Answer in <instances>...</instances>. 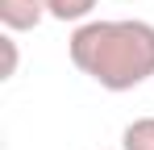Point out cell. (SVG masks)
Returning a JSON list of instances; mask_svg holds the SVG:
<instances>
[{
  "label": "cell",
  "mask_w": 154,
  "mask_h": 150,
  "mask_svg": "<svg viewBox=\"0 0 154 150\" xmlns=\"http://www.w3.org/2000/svg\"><path fill=\"white\" fill-rule=\"evenodd\" d=\"M121 150H154V117H137L121 133Z\"/></svg>",
  "instance_id": "obj_3"
},
{
  "label": "cell",
  "mask_w": 154,
  "mask_h": 150,
  "mask_svg": "<svg viewBox=\"0 0 154 150\" xmlns=\"http://www.w3.org/2000/svg\"><path fill=\"white\" fill-rule=\"evenodd\" d=\"M46 8H50L54 21H75V25H83L88 17H92L96 0H46Z\"/></svg>",
  "instance_id": "obj_4"
},
{
  "label": "cell",
  "mask_w": 154,
  "mask_h": 150,
  "mask_svg": "<svg viewBox=\"0 0 154 150\" xmlns=\"http://www.w3.org/2000/svg\"><path fill=\"white\" fill-rule=\"evenodd\" d=\"M0 46H4V75H0V79H13V75H17V42H13V33H4Z\"/></svg>",
  "instance_id": "obj_5"
},
{
  "label": "cell",
  "mask_w": 154,
  "mask_h": 150,
  "mask_svg": "<svg viewBox=\"0 0 154 150\" xmlns=\"http://www.w3.org/2000/svg\"><path fill=\"white\" fill-rule=\"evenodd\" d=\"M67 54L104 92H133L154 75L150 21H83L75 25Z\"/></svg>",
  "instance_id": "obj_1"
},
{
  "label": "cell",
  "mask_w": 154,
  "mask_h": 150,
  "mask_svg": "<svg viewBox=\"0 0 154 150\" xmlns=\"http://www.w3.org/2000/svg\"><path fill=\"white\" fill-rule=\"evenodd\" d=\"M50 17L46 0H0V25L8 33H25V29H38V25Z\"/></svg>",
  "instance_id": "obj_2"
}]
</instances>
